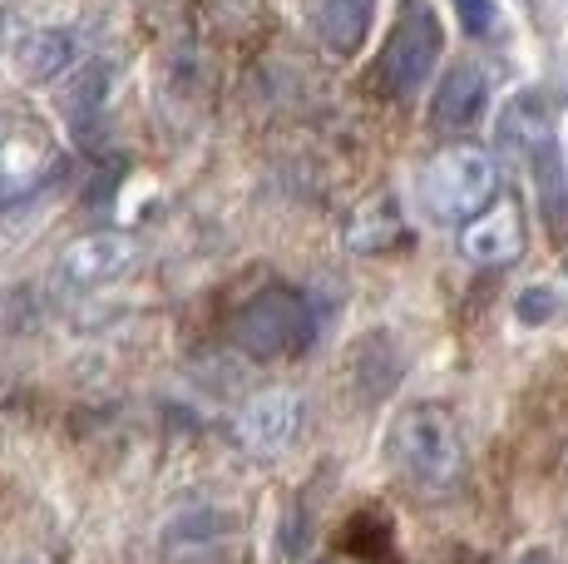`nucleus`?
Listing matches in <instances>:
<instances>
[{
	"label": "nucleus",
	"instance_id": "5",
	"mask_svg": "<svg viewBox=\"0 0 568 564\" xmlns=\"http://www.w3.org/2000/svg\"><path fill=\"white\" fill-rule=\"evenodd\" d=\"M440 46H445V36H440V20H435L430 0H406L386 36V46H381L371 84H376L381 94H390V100H410V94L430 80L435 60H440Z\"/></svg>",
	"mask_w": 568,
	"mask_h": 564
},
{
	"label": "nucleus",
	"instance_id": "16",
	"mask_svg": "<svg viewBox=\"0 0 568 564\" xmlns=\"http://www.w3.org/2000/svg\"><path fill=\"white\" fill-rule=\"evenodd\" d=\"M519 318L529 322V328L534 322H549L554 318V292L549 288H524L519 292Z\"/></svg>",
	"mask_w": 568,
	"mask_h": 564
},
{
	"label": "nucleus",
	"instance_id": "1",
	"mask_svg": "<svg viewBox=\"0 0 568 564\" xmlns=\"http://www.w3.org/2000/svg\"><path fill=\"white\" fill-rule=\"evenodd\" d=\"M499 144L515 159H524V169L534 173L539 189V209L549 219V233H568V164L559 154V134H554V114L539 94H515L499 114Z\"/></svg>",
	"mask_w": 568,
	"mask_h": 564
},
{
	"label": "nucleus",
	"instance_id": "4",
	"mask_svg": "<svg viewBox=\"0 0 568 564\" xmlns=\"http://www.w3.org/2000/svg\"><path fill=\"white\" fill-rule=\"evenodd\" d=\"M316 322L307 298L287 288H262L257 298H247L243 308L227 322V338L243 356H257V362H277V356H292L312 342Z\"/></svg>",
	"mask_w": 568,
	"mask_h": 564
},
{
	"label": "nucleus",
	"instance_id": "15",
	"mask_svg": "<svg viewBox=\"0 0 568 564\" xmlns=\"http://www.w3.org/2000/svg\"><path fill=\"white\" fill-rule=\"evenodd\" d=\"M455 10H460L465 36H489V30H495V20H499L495 0H455Z\"/></svg>",
	"mask_w": 568,
	"mask_h": 564
},
{
	"label": "nucleus",
	"instance_id": "7",
	"mask_svg": "<svg viewBox=\"0 0 568 564\" xmlns=\"http://www.w3.org/2000/svg\"><path fill=\"white\" fill-rule=\"evenodd\" d=\"M134 263H139L134 238L104 228V233L74 238V243L60 253V263H54V278H60V288H70V292H94V288L119 282Z\"/></svg>",
	"mask_w": 568,
	"mask_h": 564
},
{
	"label": "nucleus",
	"instance_id": "8",
	"mask_svg": "<svg viewBox=\"0 0 568 564\" xmlns=\"http://www.w3.org/2000/svg\"><path fill=\"white\" fill-rule=\"evenodd\" d=\"M460 248L479 268H509L524 253V213L515 199H499V209L475 213L460 233Z\"/></svg>",
	"mask_w": 568,
	"mask_h": 564
},
{
	"label": "nucleus",
	"instance_id": "12",
	"mask_svg": "<svg viewBox=\"0 0 568 564\" xmlns=\"http://www.w3.org/2000/svg\"><path fill=\"white\" fill-rule=\"evenodd\" d=\"M376 16V0H322L316 6V36L332 56H356Z\"/></svg>",
	"mask_w": 568,
	"mask_h": 564
},
{
	"label": "nucleus",
	"instance_id": "2",
	"mask_svg": "<svg viewBox=\"0 0 568 564\" xmlns=\"http://www.w3.org/2000/svg\"><path fill=\"white\" fill-rule=\"evenodd\" d=\"M390 461L420 491H450L465 471V446L455 416L445 406H435V401L400 411L396 426H390Z\"/></svg>",
	"mask_w": 568,
	"mask_h": 564
},
{
	"label": "nucleus",
	"instance_id": "9",
	"mask_svg": "<svg viewBox=\"0 0 568 564\" xmlns=\"http://www.w3.org/2000/svg\"><path fill=\"white\" fill-rule=\"evenodd\" d=\"M297 421H302L297 392H262L247 401L243 416H237V441L253 455H277L297 436Z\"/></svg>",
	"mask_w": 568,
	"mask_h": 564
},
{
	"label": "nucleus",
	"instance_id": "10",
	"mask_svg": "<svg viewBox=\"0 0 568 564\" xmlns=\"http://www.w3.org/2000/svg\"><path fill=\"white\" fill-rule=\"evenodd\" d=\"M84 56V46H80V36L74 30H64V26H40V30H26V36L16 40V74L20 80H30V84H50V80H60V74H70L74 64H80Z\"/></svg>",
	"mask_w": 568,
	"mask_h": 564
},
{
	"label": "nucleus",
	"instance_id": "19",
	"mask_svg": "<svg viewBox=\"0 0 568 564\" xmlns=\"http://www.w3.org/2000/svg\"><path fill=\"white\" fill-rule=\"evenodd\" d=\"M564 273H568V263H564Z\"/></svg>",
	"mask_w": 568,
	"mask_h": 564
},
{
	"label": "nucleus",
	"instance_id": "11",
	"mask_svg": "<svg viewBox=\"0 0 568 564\" xmlns=\"http://www.w3.org/2000/svg\"><path fill=\"white\" fill-rule=\"evenodd\" d=\"M485 104H489L485 74H479L475 64H455V70L440 80V90H435L430 119H435L440 129H469L479 114H485Z\"/></svg>",
	"mask_w": 568,
	"mask_h": 564
},
{
	"label": "nucleus",
	"instance_id": "17",
	"mask_svg": "<svg viewBox=\"0 0 568 564\" xmlns=\"http://www.w3.org/2000/svg\"><path fill=\"white\" fill-rule=\"evenodd\" d=\"M515 564H559V560H554V550H524Z\"/></svg>",
	"mask_w": 568,
	"mask_h": 564
},
{
	"label": "nucleus",
	"instance_id": "18",
	"mask_svg": "<svg viewBox=\"0 0 568 564\" xmlns=\"http://www.w3.org/2000/svg\"><path fill=\"white\" fill-rule=\"evenodd\" d=\"M322 564H366V560H356V555H332V560H322Z\"/></svg>",
	"mask_w": 568,
	"mask_h": 564
},
{
	"label": "nucleus",
	"instance_id": "14",
	"mask_svg": "<svg viewBox=\"0 0 568 564\" xmlns=\"http://www.w3.org/2000/svg\"><path fill=\"white\" fill-rule=\"evenodd\" d=\"M104 84H109V70H104V64H84V70L70 80V94H64V114H70L80 129L90 124V114L104 104Z\"/></svg>",
	"mask_w": 568,
	"mask_h": 564
},
{
	"label": "nucleus",
	"instance_id": "13",
	"mask_svg": "<svg viewBox=\"0 0 568 564\" xmlns=\"http://www.w3.org/2000/svg\"><path fill=\"white\" fill-rule=\"evenodd\" d=\"M400 238V213H396V199L390 193H376L352 223H346V248L356 253H381Z\"/></svg>",
	"mask_w": 568,
	"mask_h": 564
},
{
	"label": "nucleus",
	"instance_id": "6",
	"mask_svg": "<svg viewBox=\"0 0 568 564\" xmlns=\"http://www.w3.org/2000/svg\"><path fill=\"white\" fill-rule=\"evenodd\" d=\"M60 164L54 139L30 119L0 114V209L30 199L36 189H45V179Z\"/></svg>",
	"mask_w": 568,
	"mask_h": 564
},
{
	"label": "nucleus",
	"instance_id": "3",
	"mask_svg": "<svg viewBox=\"0 0 568 564\" xmlns=\"http://www.w3.org/2000/svg\"><path fill=\"white\" fill-rule=\"evenodd\" d=\"M499 189V164L479 144H450L420 169V203L440 223H469L489 209Z\"/></svg>",
	"mask_w": 568,
	"mask_h": 564
}]
</instances>
